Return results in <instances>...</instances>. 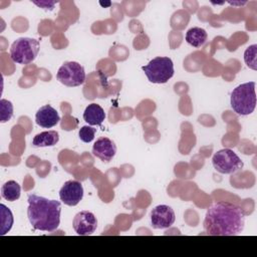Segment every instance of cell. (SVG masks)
<instances>
[{
  "mask_svg": "<svg viewBox=\"0 0 257 257\" xmlns=\"http://www.w3.org/2000/svg\"><path fill=\"white\" fill-rule=\"evenodd\" d=\"M245 225L244 210L230 202H215L206 212L204 230L209 236H235Z\"/></svg>",
  "mask_w": 257,
  "mask_h": 257,
  "instance_id": "cell-1",
  "label": "cell"
},
{
  "mask_svg": "<svg viewBox=\"0 0 257 257\" xmlns=\"http://www.w3.org/2000/svg\"><path fill=\"white\" fill-rule=\"evenodd\" d=\"M27 201V217L35 230L53 232L58 228L61 213L60 202L34 194L28 195Z\"/></svg>",
  "mask_w": 257,
  "mask_h": 257,
  "instance_id": "cell-2",
  "label": "cell"
},
{
  "mask_svg": "<svg viewBox=\"0 0 257 257\" xmlns=\"http://www.w3.org/2000/svg\"><path fill=\"white\" fill-rule=\"evenodd\" d=\"M232 109L239 115L251 114L256 106L255 82L249 81L233 89L230 99Z\"/></svg>",
  "mask_w": 257,
  "mask_h": 257,
  "instance_id": "cell-3",
  "label": "cell"
},
{
  "mask_svg": "<svg viewBox=\"0 0 257 257\" xmlns=\"http://www.w3.org/2000/svg\"><path fill=\"white\" fill-rule=\"evenodd\" d=\"M40 48L39 41L34 38L20 37L10 47V58L18 64H28L36 58Z\"/></svg>",
  "mask_w": 257,
  "mask_h": 257,
  "instance_id": "cell-4",
  "label": "cell"
},
{
  "mask_svg": "<svg viewBox=\"0 0 257 257\" xmlns=\"http://www.w3.org/2000/svg\"><path fill=\"white\" fill-rule=\"evenodd\" d=\"M149 81L153 83H166L174 75V63L170 57L158 56L143 66Z\"/></svg>",
  "mask_w": 257,
  "mask_h": 257,
  "instance_id": "cell-5",
  "label": "cell"
},
{
  "mask_svg": "<svg viewBox=\"0 0 257 257\" xmlns=\"http://www.w3.org/2000/svg\"><path fill=\"white\" fill-rule=\"evenodd\" d=\"M214 169L221 174H235L240 171L244 164L238 155L230 149L218 151L212 158Z\"/></svg>",
  "mask_w": 257,
  "mask_h": 257,
  "instance_id": "cell-6",
  "label": "cell"
},
{
  "mask_svg": "<svg viewBox=\"0 0 257 257\" xmlns=\"http://www.w3.org/2000/svg\"><path fill=\"white\" fill-rule=\"evenodd\" d=\"M57 80L65 86H79L85 81V71L82 65L76 61H66L56 73Z\"/></svg>",
  "mask_w": 257,
  "mask_h": 257,
  "instance_id": "cell-7",
  "label": "cell"
},
{
  "mask_svg": "<svg viewBox=\"0 0 257 257\" xmlns=\"http://www.w3.org/2000/svg\"><path fill=\"white\" fill-rule=\"evenodd\" d=\"M59 198L67 206H76L83 198L82 184L75 180L65 182L59 191Z\"/></svg>",
  "mask_w": 257,
  "mask_h": 257,
  "instance_id": "cell-8",
  "label": "cell"
},
{
  "mask_svg": "<svg viewBox=\"0 0 257 257\" xmlns=\"http://www.w3.org/2000/svg\"><path fill=\"white\" fill-rule=\"evenodd\" d=\"M176 220L174 210L168 205H159L151 212V223L155 229H167Z\"/></svg>",
  "mask_w": 257,
  "mask_h": 257,
  "instance_id": "cell-9",
  "label": "cell"
},
{
  "mask_svg": "<svg viewBox=\"0 0 257 257\" xmlns=\"http://www.w3.org/2000/svg\"><path fill=\"white\" fill-rule=\"evenodd\" d=\"M72 226L77 235L88 236L96 230L97 220L91 212L81 211L74 216Z\"/></svg>",
  "mask_w": 257,
  "mask_h": 257,
  "instance_id": "cell-10",
  "label": "cell"
},
{
  "mask_svg": "<svg viewBox=\"0 0 257 257\" xmlns=\"http://www.w3.org/2000/svg\"><path fill=\"white\" fill-rule=\"evenodd\" d=\"M115 144L105 137L98 138L92 147V155L105 163L110 162L115 156Z\"/></svg>",
  "mask_w": 257,
  "mask_h": 257,
  "instance_id": "cell-11",
  "label": "cell"
},
{
  "mask_svg": "<svg viewBox=\"0 0 257 257\" xmlns=\"http://www.w3.org/2000/svg\"><path fill=\"white\" fill-rule=\"evenodd\" d=\"M60 120L57 110L50 104L41 106L35 114V122L44 128H51L55 126Z\"/></svg>",
  "mask_w": 257,
  "mask_h": 257,
  "instance_id": "cell-12",
  "label": "cell"
},
{
  "mask_svg": "<svg viewBox=\"0 0 257 257\" xmlns=\"http://www.w3.org/2000/svg\"><path fill=\"white\" fill-rule=\"evenodd\" d=\"M83 119L90 125H101L105 119V112L99 104L90 103L84 109Z\"/></svg>",
  "mask_w": 257,
  "mask_h": 257,
  "instance_id": "cell-13",
  "label": "cell"
},
{
  "mask_svg": "<svg viewBox=\"0 0 257 257\" xmlns=\"http://www.w3.org/2000/svg\"><path fill=\"white\" fill-rule=\"evenodd\" d=\"M59 141V135L56 131H46L37 134L32 140V146L34 148L52 147Z\"/></svg>",
  "mask_w": 257,
  "mask_h": 257,
  "instance_id": "cell-14",
  "label": "cell"
},
{
  "mask_svg": "<svg viewBox=\"0 0 257 257\" xmlns=\"http://www.w3.org/2000/svg\"><path fill=\"white\" fill-rule=\"evenodd\" d=\"M208 34L201 27H192L186 33V41L193 47H201L207 41Z\"/></svg>",
  "mask_w": 257,
  "mask_h": 257,
  "instance_id": "cell-15",
  "label": "cell"
},
{
  "mask_svg": "<svg viewBox=\"0 0 257 257\" xmlns=\"http://www.w3.org/2000/svg\"><path fill=\"white\" fill-rule=\"evenodd\" d=\"M21 187L16 181H8L1 188V196L3 199L14 202L20 198Z\"/></svg>",
  "mask_w": 257,
  "mask_h": 257,
  "instance_id": "cell-16",
  "label": "cell"
},
{
  "mask_svg": "<svg viewBox=\"0 0 257 257\" xmlns=\"http://www.w3.org/2000/svg\"><path fill=\"white\" fill-rule=\"evenodd\" d=\"M1 210V228H0V235H5L8 233L13 225L14 219L12 212L9 208H7L4 204L0 205Z\"/></svg>",
  "mask_w": 257,
  "mask_h": 257,
  "instance_id": "cell-17",
  "label": "cell"
},
{
  "mask_svg": "<svg viewBox=\"0 0 257 257\" xmlns=\"http://www.w3.org/2000/svg\"><path fill=\"white\" fill-rule=\"evenodd\" d=\"M13 116V104L11 101L2 98L0 100V120L7 122Z\"/></svg>",
  "mask_w": 257,
  "mask_h": 257,
  "instance_id": "cell-18",
  "label": "cell"
},
{
  "mask_svg": "<svg viewBox=\"0 0 257 257\" xmlns=\"http://www.w3.org/2000/svg\"><path fill=\"white\" fill-rule=\"evenodd\" d=\"M256 52H257V45L253 44L249 46L244 52V60L248 67L252 68L253 70L257 69V62H256Z\"/></svg>",
  "mask_w": 257,
  "mask_h": 257,
  "instance_id": "cell-19",
  "label": "cell"
},
{
  "mask_svg": "<svg viewBox=\"0 0 257 257\" xmlns=\"http://www.w3.org/2000/svg\"><path fill=\"white\" fill-rule=\"evenodd\" d=\"M95 133H96V128L90 125H83L79 130L78 136L80 141H82L83 143H90L93 141Z\"/></svg>",
  "mask_w": 257,
  "mask_h": 257,
  "instance_id": "cell-20",
  "label": "cell"
},
{
  "mask_svg": "<svg viewBox=\"0 0 257 257\" xmlns=\"http://www.w3.org/2000/svg\"><path fill=\"white\" fill-rule=\"evenodd\" d=\"M33 3L36 4V5H38V6H40V7H42V8H44V9H46V10H48V9H49V10H52L53 7H54V5L56 4L55 1H52V2H48V1L36 2V1H33Z\"/></svg>",
  "mask_w": 257,
  "mask_h": 257,
  "instance_id": "cell-21",
  "label": "cell"
}]
</instances>
